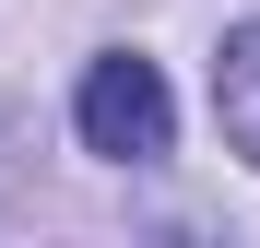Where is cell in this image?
<instances>
[{
  "mask_svg": "<svg viewBox=\"0 0 260 248\" xmlns=\"http://www.w3.org/2000/svg\"><path fill=\"white\" fill-rule=\"evenodd\" d=\"M71 130H83V154H107V165H154L166 142H178V95H166L154 59L107 48L95 71H83V95H71Z\"/></svg>",
  "mask_w": 260,
  "mask_h": 248,
  "instance_id": "6da1fadb",
  "label": "cell"
},
{
  "mask_svg": "<svg viewBox=\"0 0 260 248\" xmlns=\"http://www.w3.org/2000/svg\"><path fill=\"white\" fill-rule=\"evenodd\" d=\"M213 118H225V142L260 165V12L225 24V48H213Z\"/></svg>",
  "mask_w": 260,
  "mask_h": 248,
  "instance_id": "7a4b0ae2",
  "label": "cell"
}]
</instances>
